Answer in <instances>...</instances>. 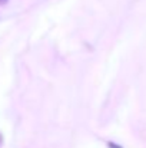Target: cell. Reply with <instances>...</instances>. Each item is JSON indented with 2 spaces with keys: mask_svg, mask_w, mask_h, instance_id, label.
Returning <instances> with one entry per match:
<instances>
[{
  "mask_svg": "<svg viewBox=\"0 0 146 148\" xmlns=\"http://www.w3.org/2000/svg\"><path fill=\"white\" fill-rule=\"evenodd\" d=\"M107 145H109V148H122V147H117V145H116V144H113V143H109Z\"/></svg>",
  "mask_w": 146,
  "mask_h": 148,
  "instance_id": "cell-1",
  "label": "cell"
},
{
  "mask_svg": "<svg viewBox=\"0 0 146 148\" xmlns=\"http://www.w3.org/2000/svg\"><path fill=\"white\" fill-rule=\"evenodd\" d=\"M0 1H1V0H0Z\"/></svg>",
  "mask_w": 146,
  "mask_h": 148,
  "instance_id": "cell-2",
  "label": "cell"
}]
</instances>
